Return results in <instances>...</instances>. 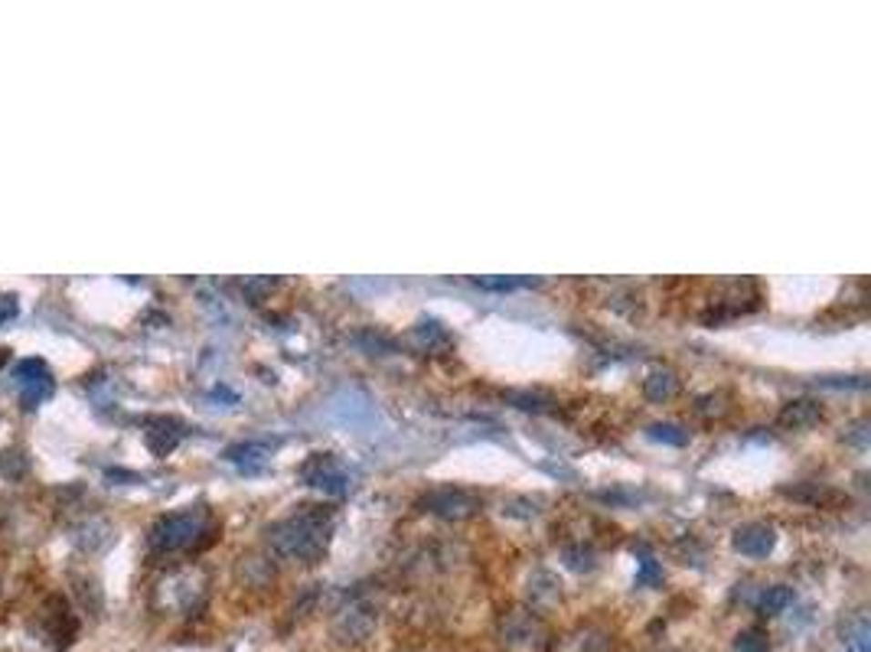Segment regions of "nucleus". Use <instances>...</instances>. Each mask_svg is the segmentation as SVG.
I'll return each instance as SVG.
<instances>
[{"mask_svg":"<svg viewBox=\"0 0 871 652\" xmlns=\"http://www.w3.org/2000/svg\"><path fill=\"white\" fill-rule=\"evenodd\" d=\"M790 600H794L790 587H767V594L761 597V614H780Z\"/></svg>","mask_w":871,"mask_h":652,"instance_id":"nucleus-9","label":"nucleus"},{"mask_svg":"<svg viewBox=\"0 0 871 652\" xmlns=\"http://www.w3.org/2000/svg\"><path fill=\"white\" fill-rule=\"evenodd\" d=\"M14 313H16V301L14 297H7V301H4V311H0V323H7Z\"/></svg>","mask_w":871,"mask_h":652,"instance_id":"nucleus-14","label":"nucleus"},{"mask_svg":"<svg viewBox=\"0 0 871 652\" xmlns=\"http://www.w3.org/2000/svg\"><path fill=\"white\" fill-rule=\"evenodd\" d=\"M431 505H435V513L441 515H464L467 509H464V496L460 493H454V489H444V493H437V496H431Z\"/></svg>","mask_w":871,"mask_h":652,"instance_id":"nucleus-8","label":"nucleus"},{"mask_svg":"<svg viewBox=\"0 0 871 652\" xmlns=\"http://www.w3.org/2000/svg\"><path fill=\"white\" fill-rule=\"evenodd\" d=\"M522 284H529V280H513V278H506V280H483V288H503V290L522 288Z\"/></svg>","mask_w":871,"mask_h":652,"instance_id":"nucleus-13","label":"nucleus"},{"mask_svg":"<svg viewBox=\"0 0 871 652\" xmlns=\"http://www.w3.org/2000/svg\"><path fill=\"white\" fill-rule=\"evenodd\" d=\"M206 515L202 513H170L164 519H157L150 528V545L160 552H179V548H193L202 535H206Z\"/></svg>","mask_w":871,"mask_h":652,"instance_id":"nucleus-2","label":"nucleus"},{"mask_svg":"<svg viewBox=\"0 0 871 652\" xmlns=\"http://www.w3.org/2000/svg\"><path fill=\"white\" fill-rule=\"evenodd\" d=\"M738 652H767V633L763 629H747L738 637Z\"/></svg>","mask_w":871,"mask_h":652,"instance_id":"nucleus-11","label":"nucleus"},{"mask_svg":"<svg viewBox=\"0 0 871 652\" xmlns=\"http://www.w3.org/2000/svg\"><path fill=\"white\" fill-rule=\"evenodd\" d=\"M734 548L738 552H744V555H754V558H763V555L771 552L774 548V532L767 525H744L734 535Z\"/></svg>","mask_w":871,"mask_h":652,"instance_id":"nucleus-4","label":"nucleus"},{"mask_svg":"<svg viewBox=\"0 0 871 652\" xmlns=\"http://www.w3.org/2000/svg\"><path fill=\"white\" fill-rule=\"evenodd\" d=\"M167 427H170V421H160V424H154V431H148V447L157 453V457L170 453L179 441V431H170V434H167Z\"/></svg>","mask_w":871,"mask_h":652,"instance_id":"nucleus-7","label":"nucleus"},{"mask_svg":"<svg viewBox=\"0 0 871 652\" xmlns=\"http://www.w3.org/2000/svg\"><path fill=\"white\" fill-rule=\"evenodd\" d=\"M7 359H10V352H7V350H0V365L7 362Z\"/></svg>","mask_w":871,"mask_h":652,"instance_id":"nucleus-15","label":"nucleus"},{"mask_svg":"<svg viewBox=\"0 0 871 652\" xmlns=\"http://www.w3.org/2000/svg\"><path fill=\"white\" fill-rule=\"evenodd\" d=\"M274 552L284 558H313L323 548V525L313 515H297V519L281 522L272 532Z\"/></svg>","mask_w":871,"mask_h":652,"instance_id":"nucleus-1","label":"nucleus"},{"mask_svg":"<svg viewBox=\"0 0 871 652\" xmlns=\"http://www.w3.org/2000/svg\"><path fill=\"white\" fill-rule=\"evenodd\" d=\"M14 379L24 392V404L26 408H36L39 402H46L53 395V379L46 372V362L43 359H26L14 369Z\"/></svg>","mask_w":871,"mask_h":652,"instance_id":"nucleus-3","label":"nucleus"},{"mask_svg":"<svg viewBox=\"0 0 871 652\" xmlns=\"http://www.w3.org/2000/svg\"><path fill=\"white\" fill-rule=\"evenodd\" d=\"M653 437H656V441L685 443V434H682V431H679V427H672V424H660V427H653Z\"/></svg>","mask_w":871,"mask_h":652,"instance_id":"nucleus-12","label":"nucleus"},{"mask_svg":"<svg viewBox=\"0 0 871 652\" xmlns=\"http://www.w3.org/2000/svg\"><path fill=\"white\" fill-rule=\"evenodd\" d=\"M780 421H784L786 427L813 424V421H819V404H813V402H794L784 414H780Z\"/></svg>","mask_w":871,"mask_h":652,"instance_id":"nucleus-6","label":"nucleus"},{"mask_svg":"<svg viewBox=\"0 0 871 652\" xmlns=\"http://www.w3.org/2000/svg\"><path fill=\"white\" fill-rule=\"evenodd\" d=\"M672 389H676V382H672V375H666V372L650 375V382H646V395L656 398V402H660V398H670Z\"/></svg>","mask_w":871,"mask_h":652,"instance_id":"nucleus-10","label":"nucleus"},{"mask_svg":"<svg viewBox=\"0 0 871 652\" xmlns=\"http://www.w3.org/2000/svg\"><path fill=\"white\" fill-rule=\"evenodd\" d=\"M303 476L313 483V486H327V489H343V474L333 466L330 457H317L303 466Z\"/></svg>","mask_w":871,"mask_h":652,"instance_id":"nucleus-5","label":"nucleus"}]
</instances>
